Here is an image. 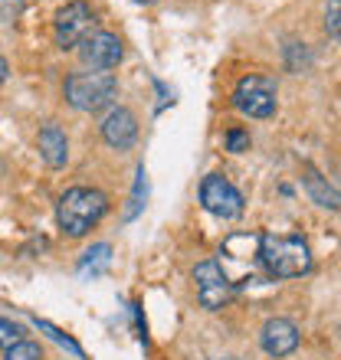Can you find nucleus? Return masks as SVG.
Here are the masks:
<instances>
[{
	"instance_id": "nucleus-20",
	"label": "nucleus",
	"mask_w": 341,
	"mask_h": 360,
	"mask_svg": "<svg viewBox=\"0 0 341 360\" xmlns=\"http://www.w3.org/2000/svg\"><path fill=\"white\" fill-rule=\"evenodd\" d=\"M138 4H154V0H138Z\"/></svg>"
},
{
	"instance_id": "nucleus-8",
	"label": "nucleus",
	"mask_w": 341,
	"mask_h": 360,
	"mask_svg": "<svg viewBox=\"0 0 341 360\" xmlns=\"http://www.w3.org/2000/svg\"><path fill=\"white\" fill-rule=\"evenodd\" d=\"M194 282H197L200 304L210 308V311L223 308V304L230 302V295H233V285H230V278L223 275L220 262H213V259H210V262H200V266L194 269Z\"/></svg>"
},
{
	"instance_id": "nucleus-14",
	"label": "nucleus",
	"mask_w": 341,
	"mask_h": 360,
	"mask_svg": "<svg viewBox=\"0 0 341 360\" xmlns=\"http://www.w3.org/2000/svg\"><path fill=\"white\" fill-rule=\"evenodd\" d=\"M4 360H43V351L33 341H17L4 351Z\"/></svg>"
},
{
	"instance_id": "nucleus-17",
	"label": "nucleus",
	"mask_w": 341,
	"mask_h": 360,
	"mask_svg": "<svg viewBox=\"0 0 341 360\" xmlns=\"http://www.w3.org/2000/svg\"><path fill=\"white\" fill-rule=\"evenodd\" d=\"M39 324V331H46V334H53V341H59V344H66V347H69V351H73V354H82V351H79V344L76 341H73V338H66V334H63V331H56V328H53V324H46V321H37Z\"/></svg>"
},
{
	"instance_id": "nucleus-16",
	"label": "nucleus",
	"mask_w": 341,
	"mask_h": 360,
	"mask_svg": "<svg viewBox=\"0 0 341 360\" xmlns=\"http://www.w3.org/2000/svg\"><path fill=\"white\" fill-rule=\"evenodd\" d=\"M17 324L13 321H7V318H0V351H7L10 344H17L20 338H17Z\"/></svg>"
},
{
	"instance_id": "nucleus-13",
	"label": "nucleus",
	"mask_w": 341,
	"mask_h": 360,
	"mask_svg": "<svg viewBox=\"0 0 341 360\" xmlns=\"http://www.w3.org/2000/svg\"><path fill=\"white\" fill-rule=\"evenodd\" d=\"M108 259H112V246H95V249H89V252H85V259L82 262H79V272H89V269H92V275L95 272H102L105 266H108Z\"/></svg>"
},
{
	"instance_id": "nucleus-18",
	"label": "nucleus",
	"mask_w": 341,
	"mask_h": 360,
	"mask_svg": "<svg viewBox=\"0 0 341 360\" xmlns=\"http://www.w3.org/2000/svg\"><path fill=\"white\" fill-rule=\"evenodd\" d=\"M227 148L230 151H247L249 148V134L247 131H240V128H233V131H227Z\"/></svg>"
},
{
	"instance_id": "nucleus-12",
	"label": "nucleus",
	"mask_w": 341,
	"mask_h": 360,
	"mask_svg": "<svg viewBox=\"0 0 341 360\" xmlns=\"http://www.w3.org/2000/svg\"><path fill=\"white\" fill-rule=\"evenodd\" d=\"M305 187H309V193H312V200L318 203V207H328V210L341 207V193L332 187V184H325L312 167H305Z\"/></svg>"
},
{
	"instance_id": "nucleus-2",
	"label": "nucleus",
	"mask_w": 341,
	"mask_h": 360,
	"mask_svg": "<svg viewBox=\"0 0 341 360\" xmlns=\"http://www.w3.org/2000/svg\"><path fill=\"white\" fill-rule=\"evenodd\" d=\"M259 259L269 278H299L312 269V252L299 236H275L263 233L259 236Z\"/></svg>"
},
{
	"instance_id": "nucleus-9",
	"label": "nucleus",
	"mask_w": 341,
	"mask_h": 360,
	"mask_svg": "<svg viewBox=\"0 0 341 360\" xmlns=\"http://www.w3.org/2000/svg\"><path fill=\"white\" fill-rule=\"evenodd\" d=\"M259 344L269 357H289L299 347V328L285 318H269L259 331Z\"/></svg>"
},
{
	"instance_id": "nucleus-6",
	"label": "nucleus",
	"mask_w": 341,
	"mask_h": 360,
	"mask_svg": "<svg viewBox=\"0 0 341 360\" xmlns=\"http://www.w3.org/2000/svg\"><path fill=\"white\" fill-rule=\"evenodd\" d=\"M92 7L89 4H82V0H73V4H66V7H59L56 13V43L63 49H73L79 46L89 33H92Z\"/></svg>"
},
{
	"instance_id": "nucleus-7",
	"label": "nucleus",
	"mask_w": 341,
	"mask_h": 360,
	"mask_svg": "<svg viewBox=\"0 0 341 360\" xmlns=\"http://www.w3.org/2000/svg\"><path fill=\"white\" fill-rule=\"evenodd\" d=\"M79 56L89 69H99V72H108L122 63V39L115 33H105V30H95L79 43Z\"/></svg>"
},
{
	"instance_id": "nucleus-11",
	"label": "nucleus",
	"mask_w": 341,
	"mask_h": 360,
	"mask_svg": "<svg viewBox=\"0 0 341 360\" xmlns=\"http://www.w3.org/2000/svg\"><path fill=\"white\" fill-rule=\"evenodd\" d=\"M39 158L49 167H63L69 161V141H66V134L59 131V124H46L39 131Z\"/></svg>"
},
{
	"instance_id": "nucleus-5",
	"label": "nucleus",
	"mask_w": 341,
	"mask_h": 360,
	"mask_svg": "<svg viewBox=\"0 0 341 360\" xmlns=\"http://www.w3.org/2000/svg\"><path fill=\"white\" fill-rule=\"evenodd\" d=\"M200 203L207 213L220 219H237L243 213V197H240V190L230 184L227 177H220V174H210L204 177L200 184Z\"/></svg>"
},
{
	"instance_id": "nucleus-4",
	"label": "nucleus",
	"mask_w": 341,
	"mask_h": 360,
	"mask_svg": "<svg viewBox=\"0 0 341 360\" xmlns=\"http://www.w3.org/2000/svg\"><path fill=\"white\" fill-rule=\"evenodd\" d=\"M233 105L249 118H269L275 112V82L266 76H247L233 89Z\"/></svg>"
},
{
	"instance_id": "nucleus-3",
	"label": "nucleus",
	"mask_w": 341,
	"mask_h": 360,
	"mask_svg": "<svg viewBox=\"0 0 341 360\" xmlns=\"http://www.w3.org/2000/svg\"><path fill=\"white\" fill-rule=\"evenodd\" d=\"M66 102L79 112H99L105 105H112L115 92H118V82H115L112 72H76V76L66 79Z\"/></svg>"
},
{
	"instance_id": "nucleus-15",
	"label": "nucleus",
	"mask_w": 341,
	"mask_h": 360,
	"mask_svg": "<svg viewBox=\"0 0 341 360\" xmlns=\"http://www.w3.org/2000/svg\"><path fill=\"white\" fill-rule=\"evenodd\" d=\"M325 30H328V37L341 39V0L325 4Z\"/></svg>"
},
{
	"instance_id": "nucleus-10",
	"label": "nucleus",
	"mask_w": 341,
	"mask_h": 360,
	"mask_svg": "<svg viewBox=\"0 0 341 360\" xmlns=\"http://www.w3.org/2000/svg\"><path fill=\"white\" fill-rule=\"evenodd\" d=\"M102 138H105V144H112L118 151L132 148L135 138H138V122H135V115L128 112V108H112L102 122Z\"/></svg>"
},
{
	"instance_id": "nucleus-1",
	"label": "nucleus",
	"mask_w": 341,
	"mask_h": 360,
	"mask_svg": "<svg viewBox=\"0 0 341 360\" xmlns=\"http://www.w3.org/2000/svg\"><path fill=\"white\" fill-rule=\"evenodd\" d=\"M108 213V197L102 190H92V187H73L59 197V207H56V219L63 233L73 239L85 236L92 226H99V219Z\"/></svg>"
},
{
	"instance_id": "nucleus-19",
	"label": "nucleus",
	"mask_w": 341,
	"mask_h": 360,
	"mask_svg": "<svg viewBox=\"0 0 341 360\" xmlns=\"http://www.w3.org/2000/svg\"><path fill=\"white\" fill-rule=\"evenodd\" d=\"M7 76V63H4V56H0V79Z\"/></svg>"
}]
</instances>
